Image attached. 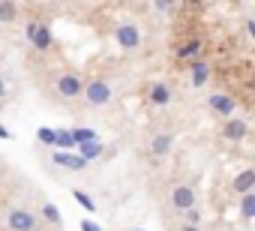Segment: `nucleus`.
<instances>
[{
  "instance_id": "f257e3e1",
  "label": "nucleus",
  "mask_w": 255,
  "mask_h": 231,
  "mask_svg": "<svg viewBox=\"0 0 255 231\" xmlns=\"http://www.w3.org/2000/svg\"><path fill=\"white\" fill-rule=\"evenodd\" d=\"M27 39H30V45H36L39 51L51 48V42H54L51 27H48V24H39V21H30V24H27Z\"/></svg>"
},
{
  "instance_id": "f03ea898",
  "label": "nucleus",
  "mask_w": 255,
  "mask_h": 231,
  "mask_svg": "<svg viewBox=\"0 0 255 231\" xmlns=\"http://www.w3.org/2000/svg\"><path fill=\"white\" fill-rule=\"evenodd\" d=\"M114 36H117V45H120V48H126V51H132V48L141 42V33H138V27H135V24H129V21L117 24Z\"/></svg>"
},
{
  "instance_id": "7ed1b4c3",
  "label": "nucleus",
  "mask_w": 255,
  "mask_h": 231,
  "mask_svg": "<svg viewBox=\"0 0 255 231\" xmlns=\"http://www.w3.org/2000/svg\"><path fill=\"white\" fill-rule=\"evenodd\" d=\"M84 96H87L90 105H108L111 102V84L108 81H90Z\"/></svg>"
},
{
  "instance_id": "20e7f679",
  "label": "nucleus",
  "mask_w": 255,
  "mask_h": 231,
  "mask_svg": "<svg viewBox=\"0 0 255 231\" xmlns=\"http://www.w3.org/2000/svg\"><path fill=\"white\" fill-rule=\"evenodd\" d=\"M57 90H60L66 99H72V96H81V93H84V84H81L78 75L66 72V75H60V81H57Z\"/></svg>"
},
{
  "instance_id": "39448f33",
  "label": "nucleus",
  "mask_w": 255,
  "mask_h": 231,
  "mask_svg": "<svg viewBox=\"0 0 255 231\" xmlns=\"http://www.w3.org/2000/svg\"><path fill=\"white\" fill-rule=\"evenodd\" d=\"M207 105H210L216 114H222V117H231V114H234V108H237V102H234L228 93H213V96L207 99Z\"/></svg>"
},
{
  "instance_id": "423d86ee",
  "label": "nucleus",
  "mask_w": 255,
  "mask_h": 231,
  "mask_svg": "<svg viewBox=\"0 0 255 231\" xmlns=\"http://www.w3.org/2000/svg\"><path fill=\"white\" fill-rule=\"evenodd\" d=\"M9 228L12 231H33L36 228V216L27 210H12L9 213Z\"/></svg>"
},
{
  "instance_id": "0eeeda50",
  "label": "nucleus",
  "mask_w": 255,
  "mask_h": 231,
  "mask_svg": "<svg viewBox=\"0 0 255 231\" xmlns=\"http://www.w3.org/2000/svg\"><path fill=\"white\" fill-rule=\"evenodd\" d=\"M171 204H174L177 210H183V213H186V210H192V207H195V192H192L189 186H177V189L171 192Z\"/></svg>"
},
{
  "instance_id": "6e6552de",
  "label": "nucleus",
  "mask_w": 255,
  "mask_h": 231,
  "mask_svg": "<svg viewBox=\"0 0 255 231\" xmlns=\"http://www.w3.org/2000/svg\"><path fill=\"white\" fill-rule=\"evenodd\" d=\"M54 165H60V168H69V171H81V168H87V162L78 156V153H54Z\"/></svg>"
},
{
  "instance_id": "1a4fd4ad",
  "label": "nucleus",
  "mask_w": 255,
  "mask_h": 231,
  "mask_svg": "<svg viewBox=\"0 0 255 231\" xmlns=\"http://www.w3.org/2000/svg\"><path fill=\"white\" fill-rule=\"evenodd\" d=\"M252 186H255V171H252V168L240 171V174L234 177V183H231V189H234V192H240V195L252 192Z\"/></svg>"
},
{
  "instance_id": "9d476101",
  "label": "nucleus",
  "mask_w": 255,
  "mask_h": 231,
  "mask_svg": "<svg viewBox=\"0 0 255 231\" xmlns=\"http://www.w3.org/2000/svg\"><path fill=\"white\" fill-rule=\"evenodd\" d=\"M246 132H249V126H246L240 117H231V120L225 123V135H228L231 141H243V138H246Z\"/></svg>"
},
{
  "instance_id": "9b49d317",
  "label": "nucleus",
  "mask_w": 255,
  "mask_h": 231,
  "mask_svg": "<svg viewBox=\"0 0 255 231\" xmlns=\"http://www.w3.org/2000/svg\"><path fill=\"white\" fill-rule=\"evenodd\" d=\"M102 141H90V144H81V150H78V156L84 159V162H93V159H99L102 156Z\"/></svg>"
},
{
  "instance_id": "f8f14e48",
  "label": "nucleus",
  "mask_w": 255,
  "mask_h": 231,
  "mask_svg": "<svg viewBox=\"0 0 255 231\" xmlns=\"http://www.w3.org/2000/svg\"><path fill=\"white\" fill-rule=\"evenodd\" d=\"M54 147H60V153H69V150L75 147L69 129H54Z\"/></svg>"
},
{
  "instance_id": "ddd939ff",
  "label": "nucleus",
  "mask_w": 255,
  "mask_h": 231,
  "mask_svg": "<svg viewBox=\"0 0 255 231\" xmlns=\"http://www.w3.org/2000/svg\"><path fill=\"white\" fill-rule=\"evenodd\" d=\"M201 48H204V42H201V39H192V42L180 45V48H177V54H180L183 60H189V57H198V54H201Z\"/></svg>"
},
{
  "instance_id": "4468645a",
  "label": "nucleus",
  "mask_w": 255,
  "mask_h": 231,
  "mask_svg": "<svg viewBox=\"0 0 255 231\" xmlns=\"http://www.w3.org/2000/svg\"><path fill=\"white\" fill-rule=\"evenodd\" d=\"M207 78H210V66H207V63H195V66H192V84H195V87H204Z\"/></svg>"
},
{
  "instance_id": "2eb2a0df",
  "label": "nucleus",
  "mask_w": 255,
  "mask_h": 231,
  "mask_svg": "<svg viewBox=\"0 0 255 231\" xmlns=\"http://www.w3.org/2000/svg\"><path fill=\"white\" fill-rule=\"evenodd\" d=\"M150 99H153L156 105H168V99H171V90H168L165 84H153V87H150Z\"/></svg>"
},
{
  "instance_id": "dca6fc26",
  "label": "nucleus",
  "mask_w": 255,
  "mask_h": 231,
  "mask_svg": "<svg viewBox=\"0 0 255 231\" xmlns=\"http://www.w3.org/2000/svg\"><path fill=\"white\" fill-rule=\"evenodd\" d=\"M69 135H72V141H75L78 147H81V144H90V141H99L93 129H69Z\"/></svg>"
},
{
  "instance_id": "f3484780",
  "label": "nucleus",
  "mask_w": 255,
  "mask_h": 231,
  "mask_svg": "<svg viewBox=\"0 0 255 231\" xmlns=\"http://www.w3.org/2000/svg\"><path fill=\"white\" fill-rule=\"evenodd\" d=\"M150 150H153L156 156H165V153L171 150V135H156L153 144H150Z\"/></svg>"
},
{
  "instance_id": "a211bd4d",
  "label": "nucleus",
  "mask_w": 255,
  "mask_h": 231,
  "mask_svg": "<svg viewBox=\"0 0 255 231\" xmlns=\"http://www.w3.org/2000/svg\"><path fill=\"white\" fill-rule=\"evenodd\" d=\"M72 198H75V201H78V204H81L87 213H96V204H93V198H90L87 192H81V189H72Z\"/></svg>"
},
{
  "instance_id": "6ab92c4d",
  "label": "nucleus",
  "mask_w": 255,
  "mask_h": 231,
  "mask_svg": "<svg viewBox=\"0 0 255 231\" xmlns=\"http://www.w3.org/2000/svg\"><path fill=\"white\" fill-rule=\"evenodd\" d=\"M240 213H243L246 219L255 216V192H246V195H243V201H240Z\"/></svg>"
},
{
  "instance_id": "aec40b11",
  "label": "nucleus",
  "mask_w": 255,
  "mask_h": 231,
  "mask_svg": "<svg viewBox=\"0 0 255 231\" xmlns=\"http://www.w3.org/2000/svg\"><path fill=\"white\" fill-rule=\"evenodd\" d=\"M42 219H45V222H51V225H57V222H60V210L48 201V204H42Z\"/></svg>"
},
{
  "instance_id": "412c9836",
  "label": "nucleus",
  "mask_w": 255,
  "mask_h": 231,
  "mask_svg": "<svg viewBox=\"0 0 255 231\" xmlns=\"http://www.w3.org/2000/svg\"><path fill=\"white\" fill-rule=\"evenodd\" d=\"M36 138H39V144H54V129L42 126V129H36Z\"/></svg>"
},
{
  "instance_id": "4be33fe9",
  "label": "nucleus",
  "mask_w": 255,
  "mask_h": 231,
  "mask_svg": "<svg viewBox=\"0 0 255 231\" xmlns=\"http://www.w3.org/2000/svg\"><path fill=\"white\" fill-rule=\"evenodd\" d=\"M15 15V6L12 3H0V21H9Z\"/></svg>"
},
{
  "instance_id": "5701e85b",
  "label": "nucleus",
  "mask_w": 255,
  "mask_h": 231,
  "mask_svg": "<svg viewBox=\"0 0 255 231\" xmlns=\"http://www.w3.org/2000/svg\"><path fill=\"white\" fill-rule=\"evenodd\" d=\"M198 219H201V213H198L195 207H192V210H186V222H189V225H195V228H198Z\"/></svg>"
},
{
  "instance_id": "b1692460",
  "label": "nucleus",
  "mask_w": 255,
  "mask_h": 231,
  "mask_svg": "<svg viewBox=\"0 0 255 231\" xmlns=\"http://www.w3.org/2000/svg\"><path fill=\"white\" fill-rule=\"evenodd\" d=\"M81 231H102L93 219H81Z\"/></svg>"
},
{
  "instance_id": "393cba45",
  "label": "nucleus",
  "mask_w": 255,
  "mask_h": 231,
  "mask_svg": "<svg viewBox=\"0 0 255 231\" xmlns=\"http://www.w3.org/2000/svg\"><path fill=\"white\" fill-rule=\"evenodd\" d=\"M0 138H9V129H6L3 123H0Z\"/></svg>"
},
{
  "instance_id": "a878e982",
  "label": "nucleus",
  "mask_w": 255,
  "mask_h": 231,
  "mask_svg": "<svg viewBox=\"0 0 255 231\" xmlns=\"http://www.w3.org/2000/svg\"><path fill=\"white\" fill-rule=\"evenodd\" d=\"M6 96V84H3V78H0V99Z\"/></svg>"
},
{
  "instance_id": "bb28decb",
  "label": "nucleus",
  "mask_w": 255,
  "mask_h": 231,
  "mask_svg": "<svg viewBox=\"0 0 255 231\" xmlns=\"http://www.w3.org/2000/svg\"><path fill=\"white\" fill-rule=\"evenodd\" d=\"M183 231H198V228L195 225H183Z\"/></svg>"
},
{
  "instance_id": "cd10ccee",
  "label": "nucleus",
  "mask_w": 255,
  "mask_h": 231,
  "mask_svg": "<svg viewBox=\"0 0 255 231\" xmlns=\"http://www.w3.org/2000/svg\"><path fill=\"white\" fill-rule=\"evenodd\" d=\"M138 231H141V228H138Z\"/></svg>"
}]
</instances>
